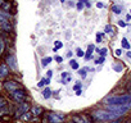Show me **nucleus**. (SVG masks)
<instances>
[{
  "instance_id": "obj_8",
  "label": "nucleus",
  "mask_w": 131,
  "mask_h": 123,
  "mask_svg": "<svg viewBox=\"0 0 131 123\" xmlns=\"http://www.w3.org/2000/svg\"><path fill=\"white\" fill-rule=\"evenodd\" d=\"M27 112H30V104L21 103V105H19V108H18V110L16 113V118H21V115H23Z\"/></svg>"
},
{
  "instance_id": "obj_2",
  "label": "nucleus",
  "mask_w": 131,
  "mask_h": 123,
  "mask_svg": "<svg viewBox=\"0 0 131 123\" xmlns=\"http://www.w3.org/2000/svg\"><path fill=\"white\" fill-rule=\"evenodd\" d=\"M90 117L93 118V121H98V122H112L121 118L122 114L116 112H109L105 109V110H94L90 113Z\"/></svg>"
},
{
  "instance_id": "obj_37",
  "label": "nucleus",
  "mask_w": 131,
  "mask_h": 123,
  "mask_svg": "<svg viewBox=\"0 0 131 123\" xmlns=\"http://www.w3.org/2000/svg\"><path fill=\"white\" fill-rule=\"evenodd\" d=\"M85 59H86V60H89V59H91V55H90V54H85Z\"/></svg>"
},
{
  "instance_id": "obj_11",
  "label": "nucleus",
  "mask_w": 131,
  "mask_h": 123,
  "mask_svg": "<svg viewBox=\"0 0 131 123\" xmlns=\"http://www.w3.org/2000/svg\"><path fill=\"white\" fill-rule=\"evenodd\" d=\"M32 114L34 115H41V114H44V109L41 107L36 105V107L32 108Z\"/></svg>"
},
{
  "instance_id": "obj_31",
  "label": "nucleus",
  "mask_w": 131,
  "mask_h": 123,
  "mask_svg": "<svg viewBox=\"0 0 131 123\" xmlns=\"http://www.w3.org/2000/svg\"><path fill=\"white\" fill-rule=\"evenodd\" d=\"M80 1H81V3H82V4H84V5H86L87 8L90 7V3L87 1V0H80Z\"/></svg>"
},
{
  "instance_id": "obj_23",
  "label": "nucleus",
  "mask_w": 131,
  "mask_h": 123,
  "mask_svg": "<svg viewBox=\"0 0 131 123\" xmlns=\"http://www.w3.org/2000/svg\"><path fill=\"white\" fill-rule=\"evenodd\" d=\"M94 45H89V48H87V51H86V54H90V55H91L93 54V51H94Z\"/></svg>"
},
{
  "instance_id": "obj_38",
  "label": "nucleus",
  "mask_w": 131,
  "mask_h": 123,
  "mask_svg": "<svg viewBox=\"0 0 131 123\" xmlns=\"http://www.w3.org/2000/svg\"><path fill=\"white\" fill-rule=\"evenodd\" d=\"M75 92H76V95H77V96H80V95L82 94V91H81V90H77V91H75Z\"/></svg>"
},
{
  "instance_id": "obj_42",
  "label": "nucleus",
  "mask_w": 131,
  "mask_h": 123,
  "mask_svg": "<svg viewBox=\"0 0 131 123\" xmlns=\"http://www.w3.org/2000/svg\"><path fill=\"white\" fill-rule=\"evenodd\" d=\"M126 19H127V21H130V19H131V16H126Z\"/></svg>"
},
{
  "instance_id": "obj_12",
  "label": "nucleus",
  "mask_w": 131,
  "mask_h": 123,
  "mask_svg": "<svg viewBox=\"0 0 131 123\" xmlns=\"http://www.w3.org/2000/svg\"><path fill=\"white\" fill-rule=\"evenodd\" d=\"M49 83H50V80H49L48 77H46V78L44 77V78H41V80H40V82L37 83V86H39V87H43V86H45V85L48 86Z\"/></svg>"
},
{
  "instance_id": "obj_29",
  "label": "nucleus",
  "mask_w": 131,
  "mask_h": 123,
  "mask_svg": "<svg viewBox=\"0 0 131 123\" xmlns=\"http://www.w3.org/2000/svg\"><path fill=\"white\" fill-rule=\"evenodd\" d=\"M55 62H57V63H63V58L57 55V57H55Z\"/></svg>"
},
{
  "instance_id": "obj_32",
  "label": "nucleus",
  "mask_w": 131,
  "mask_h": 123,
  "mask_svg": "<svg viewBox=\"0 0 131 123\" xmlns=\"http://www.w3.org/2000/svg\"><path fill=\"white\" fill-rule=\"evenodd\" d=\"M121 53H122V51H121V49H117L116 51H114V55H116V57H120Z\"/></svg>"
},
{
  "instance_id": "obj_46",
  "label": "nucleus",
  "mask_w": 131,
  "mask_h": 123,
  "mask_svg": "<svg viewBox=\"0 0 131 123\" xmlns=\"http://www.w3.org/2000/svg\"><path fill=\"white\" fill-rule=\"evenodd\" d=\"M0 123H1V122H0Z\"/></svg>"
},
{
  "instance_id": "obj_44",
  "label": "nucleus",
  "mask_w": 131,
  "mask_h": 123,
  "mask_svg": "<svg viewBox=\"0 0 131 123\" xmlns=\"http://www.w3.org/2000/svg\"><path fill=\"white\" fill-rule=\"evenodd\" d=\"M61 1H62V3H64V1H66V0H61Z\"/></svg>"
},
{
  "instance_id": "obj_45",
  "label": "nucleus",
  "mask_w": 131,
  "mask_h": 123,
  "mask_svg": "<svg viewBox=\"0 0 131 123\" xmlns=\"http://www.w3.org/2000/svg\"><path fill=\"white\" fill-rule=\"evenodd\" d=\"M67 123H75V122H67Z\"/></svg>"
},
{
  "instance_id": "obj_35",
  "label": "nucleus",
  "mask_w": 131,
  "mask_h": 123,
  "mask_svg": "<svg viewBox=\"0 0 131 123\" xmlns=\"http://www.w3.org/2000/svg\"><path fill=\"white\" fill-rule=\"evenodd\" d=\"M68 76H70V73H68V72H63V73H62V77H63V78H67Z\"/></svg>"
},
{
  "instance_id": "obj_43",
  "label": "nucleus",
  "mask_w": 131,
  "mask_h": 123,
  "mask_svg": "<svg viewBox=\"0 0 131 123\" xmlns=\"http://www.w3.org/2000/svg\"><path fill=\"white\" fill-rule=\"evenodd\" d=\"M127 57H129V58H131V51H127Z\"/></svg>"
},
{
  "instance_id": "obj_25",
  "label": "nucleus",
  "mask_w": 131,
  "mask_h": 123,
  "mask_svg": "<svg viewBox=\"0 0 131 123\" xmlns=\"http://www.w3.org/2000/svg\"><path fill=\"white\" fill-rule=\"evenodd\" d=\"M76 8H77L79 10H82V9H84V4L81 3V1H79L77 4H76Z\"/></svg>"
},
{
  "instance_id": "obj_21",
  "label": "nucleus",
  "mask_w": 131,
  "mask_h": 123,
  "mask_svg": "<svg viewBox=\"0 0 131 123\" xmlns=\"http://www.w3.org/2000/svg\"><path fill=\"white\" fill-rule=\"evenodd\" d=\"M70 64H71V67H72V69H79V63L76 62V60H71Z\"/></svg>"
},
{
  "instance_id": "obj_1",
  "label": "nucleus",
  "mask_w": 131,
  "mask_h": 123,
  "mask_svg": "<svg viewBox=\"0 0 131 123\" xmlns=\"http://www.w3.org/2000/svg\"><path fill=\"white\" fill-rule=\"evenodd\" d=\"M104 107L109 112H116L120 114H125L131 109V94L113 95L104 100Z\"/></svg>"
},
{
  "instance_id": "obj_19",
  "label": "nucleus",
  "mask_w": 131,
  "mask_h": 123,
  "mask_svg": "<svg viewBox=\"0 0 131 123\" xmlns=\"http://www.w3.org/2000/svg\"><path fill=\"white\" fill-rule=\"evenodd\" d=\"M7 105V101H5V99H4L3 96H0V110H1L3 108H5Z\"/></svg>"
},
{
  "instance_id": "obj_16",
  "label": "nucleus",
  "mask_w": 131,
  "mask_h": 123,
  "mask_svg": "<svg viewBox=\"0 0 131 123\" xmlns=\"http://www.w3.org/2000/svg\"><path fill=\"white\" fill-rule=\"evenodd\" d=\"M63 46V44L61 42V41H55L54 42V49H53V51H58V49H61Z\"/></svg>"
},
{
  "instance_id": "obj_6",
  "label": "nucleus",
  "mask_w": 131,
  "mask_h": 123,
  "mask_svg": "<svg viewBox=\"0 0 131 123\" xmlns=\"http://www.w3.org/2000/svg\"><path fill=\"white\" fill-rule=\"evenodd\" d=\"M72 119L75 123H93V118L85 114H72Z\"/></svg>"
},
{
  "instance_id": "obj_13",
  "label": "nucleus",
  "mask_w": 131,
  "mask_h": 123,
  "mask_svg": "<svg viewBox=\"0 0 131 123\" xmlns=\"http://www.w3.org/2000/svg\"><path fill=\"white\" fill-rule=\"evenodd\" d=\"M52 96V90L49 89V87H46L44 91H43V98H45V99H49Z\"/></svg>"
},
{
  "instance_id": "obj_24",
  "label": "nucleus",
  "mask_w": 131,
  "mask_h": 123,
  "mask_svg": "<svg viewBox=\"0 0 131 123\" xmlns=\"http://www.w3.org/2000/svg\"><path fill=\"white\" fill-rule=\"evenodd\" d=\"M99 53L102 54V57H104V58H105V55L108 54V50H107V48H104V49H102V50H100V51H99Z\"/></svg>"
},
{
  "instance_id": "obj_26",
  "label": "nucleus",
  "mask_w": 131,
  "mask_h": 123,
  "mask_svg": "<svg viewBox=\"0 0 131 123\" xmlns=\"http://www.w3.org/2000/svg\"><path fill=\"white\" fill-rule=\"evenodd\" d=\"M103 62H104V57H100L99 59H96V60H95V64H102Z\"/></svg>"
},
{
  "instance_id": "obj_17",
  "label": "nucleus",
  "mask_w": 131,
  "mask_h": 123,
  "mask_svg": "<svg viewBox=\"0 0 131 123\" xmlns=\"http://www.w3.org/2000/svg\"><path fill=\"white\" fill-rule=\"evenodd\" d=\"M87 68H81V69H79V73L81 77H86V73H87Z\"/></svg>"
},
{
  "instance_id": "obj_9",
  "label": "nucleus",
  "mask_w": 131,
  "mask_h": 123,
  "mask_svg": "<svg viewBox=\"0 0 131 123\" xmlns=\"http://www.w3.org/2000/svg\"><path fill=\"white\" fill-rule=\"evenodd\" d=\"M8 74H9V72H8V66H7V64H1V66H0V80L7 78Z\"/></svg>"
},
{
  "instance_id": "obj_7",
  "label": "nucleus",
  "mask_w": 131,
  "mask_h": 123,
  "mask_svg": "<svg viewBox=\"0 0 131 123\" xmlns=\"http://www.w3.org/2000/svg\"><path fill=\"white\" fill-rule=\"evenodd\" d=\"M4 89H5L8 92H13V91L21 89V85L18 83L17 81H7V82H4Z\"/></svg>"
},
{
  "instance_id": "obj_36",
  "label": "nucleus",
  "mask_w": 131,
  "mask_h": 123,
  "mask_svg": "<svg viewBox=\"0 0 131 123\" xmlns=\"http://www.w3.org/2000/svg\"><path fill=\"white\" fill-rule=\"evenodd\" d=\"M53 76V71H48V78L50 80V77Z\"/></svg>"
},
{
  "instance_id": "obj_4",
  "label": "nucleus",
  "mask_w": 131,
  "mask_h": 123,
  "mask_svg": "<svg viewBox=\"0 0 131 123\" xmlns=\"http://www.w3.org/2000/svg\"><path fill=\"white\" fill-rule=\"evenodd\" d=\"M12 25L9 23V16L4 12H0V30H4L7 32L12 31Z\"/></svg>"
},
{
  "instance_id": "obj_28",
  "label": "nucleus",
  "mask_w": 131,
  "mask_h": 123,
  "mask_svg": "<svg viewBox=\"0 0 131 123\" xmlns=\"http://www.w3.org/2000/svg\"><path fill=\"white\" fill-rule=\"evenodd\" d=\"M73 90H75V91H77V90H81V83H80V82H77V83H76V85L73 86Z\"/></svg>"
},
{
  "instance_id": "obj_10",
  "label": "nucleus",
  "mask_w": 131,
  "mask_h": 123,
  "mask_svg": "<svg viewBox=\"0 0 131 123\" xmlns=\"http://www.w3.org/2000/svg\"><path fill=\"white\" fill-rule=\"evenodd\" d=\"M7 62H8V66L12 68L13 71H17L18 69V67H17V62H16V58L14 57H8V59H7Z\"/></svg>"
},
{
  "instance_id": "obj_27",
  "label": "nucleus",
  "mask_w": 131,
  "mask_h": 123,
  "mask_svg": "<svg viewBox=\"0 0 131 123\" xmlns=\"http://www.w3.org/2000/svg\"><path fill=\"white\" fill-rule=\"evenodd\" d=\"M105 32L113 35V31H112V27H111V26H107V27H105Z\"/></svg>"
},
{
  "instance_id": "obj_20",
  "label": "nucleus",
  "mask_w": 131,
  "mask_h": 123,
  "mask_svg": "<svg viewBox=\"0 0 131 123\" xmlns=\"http://www.w3.org/2000/svg\"><path fill=\"white\" fill-rule=\"evenodd\" d=\"M121 44H122V48H125V49H129L130 48V44H129V41L126 40V39H122Z\"/></svg>"
},
{
  "instance_id": "obj_41",
  "label": "nucleus",
  "mask_w": 131,
  "mask_h": 123,
  "mask_svg": "<svg viewBox=\"0 0 131 123\" xmlns=\"http://www.w3.org/2000/svg\"><path fill=\"white\" fill-rule=\"evenodd\" d=\"M96 5H98V8H103V4H102V3H98Z\"/></svg>"
},
{
  "instance_id": "obj_40",
  "label": "nucleus",
  "mask_w": 131,
  "mask_h": 123,
  "mask_svg": "<svg viewBox=\"0 0 131 123\" xmlns=\"http://www.w3.org/2000/svg\"><path fill=\"white\" fill-rule=\"evenodd\" d=\"M5 4V0H0V7H3Z\"/></svg>"
},
{
  "instance_id": "obj_33",
  "label": "nucleus",
  "mask_w": 131,
  "mask_h": 123,
  "mask_svg": "<svg viewBox=\"0 0 131 123\" xmlns=\"http://www.w3.org/2000/svg\"><path fill=\"white\" fill-rule=\"evenodd\" d=\"M118 26H120V27H126V22L120 21V22H118Z\"/></svg>"
},
{
  "instance_id": "obj_3",
  "label": "nucleus",
  "mask_w": 131,
  "mask_h": 123,
  "mask_svg": "<svg viewBox=\"0 0 131 123\" xmlns=\"http://www.w3.org/2000/svg\"><path fill=\"white\" fill-rule=\"evenodd\" d=\"M64 114L61 113H55V112H48L45 113V117L43 118L44 123H63L64 122Z\"/></svg>"
},
{
  "instance_id": "obj_34",
  "label": "nucleus",
  "mask_w": 131,
  "mask_h": 123,
  "mask_svg": "<svg viewBox=\"0 0 131 123\" xmlns=\"http://www.w3.org/2000/svg\"><path fill=\"white\" fill-rule=\"evenodd\" d=\"M113 68H114V69H117V71H121V69H122V66H117V64H114Z\"/></svg>"
},
{
  "instance_id": "obj_30",
  "label": "nucleus",
  "mask_w": 131,
  "mask_h": 123,
  "mask_svg": "<svg viewBox=\"0 0 131 123\" xmlns=\"http://www.w3.org/2000/svg\"><path fill=\"white\" fill-rule=\"evenodd\" d=\"M96 42H102V33H96Z\"/></svg>"
},
{
  "instance_id": "obj_18",
  "label": "nucleus",
  "mask_w": 131,
  "mask_h": 123,
  "mask_svg": "<svg viewBox=\"0 0 131 123\" xmlns=\"http://www.w3.org/2000/svg\"><path fill=\"white\" fill-rule=\"evenodd\" d=\"M112 10H113V13H116V14H120L121 13V7L120 5H113L112 7Z\"/></svg>"
},
{
  "instance_id": "obj_15",
  "label": "nucleus",
  "mask_w": 131,
  "mask_h": 123,
  "mask_svg": "<svg viewBox=\"0 0 131 123\" xmlns=\"http://www.w3.org/2000/svg\"><path fill=\"white\" fill-rule=\"evenodd\" d=\"M4 49H5V41L3 37H0V54L4 53Z\"/></svg>"
},
{
  "instance_id": "obj_14",
  "label": "nucleus",
  "mask_w": 131,
  "mask_h": 123,
  "mask_svg": "<svg viewBox=\"0 0 131 123\" xmlns=\"http://www.w3.org/2000/svg\"><path fill=\"white\" fill-rule=\"evenodd\" d=\"M52 60H53V59H52L50 57H46V58H44L43 60H41V66H43V67H46V66L49 64V63L52 62Z\"/></svg>"
},
{
  "instance_id": "obj_22",
  "label": "nucleus",
  "mask_w": 131,
  "mask_h": 123,
  "mask_svg": "<svg viewBox=\"0 0 131 123\" xmlns=\"http://www.w3.org/2000/svg\"><path fill=\"white\" fill-rule=\"evenodd\" d=\"M76 55H77V57H84L85 54H84V51L80 48H77V49H76Z\"/></svg>"
},
{
  "instance_id": "obj_39",
  "label": "nucleus",
  "mask_w": 131,
  "mask_h": 123,
  "mask_svg": "<svg viewBox=\"0 0 131 123\" xmlns=\"http://www.w3.org/2000/svg\"><path fill=\"white\" fill-rule=\"evenodd\" d=\"M127 90L130 91V92H131V81L129 82V86H127Z\"/></svg>"
},
{
  "instance_id": "obj_5",
  "label": "nucleus",
  "mask_w": 131,
  "mask_h": 123,
  "mask_svg": "<svg viewBox=\"0 0 131 123\" xmlns=\"http://www.w3.org/2000/svg\"><path fill=\"white\" fill-rule=\"evenodd\" d=\"M10 95H12V98H13V100L14 101H17V103H25V99H26V96H27V94H26V91L25 90H22V89H18V90H16V91H13V92H10Z\"/></svg>"
}]
</instances>
